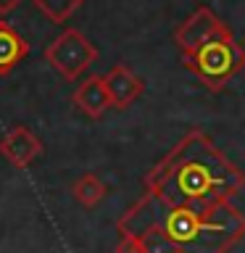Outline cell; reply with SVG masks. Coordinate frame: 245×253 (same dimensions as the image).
<instances>
[{
    "label": "cell",
    "instance_id": "cell-1",
    "mask_svg": "<svg viewBox=\"0 0 245 253\" xmlns=\"http://www.w3.org/2000/svg\"><path fill=\"white\" fill-rule=\"evenodd\" d=\"M243 187L240 166L203 129H190L116 221V253H232L245 240V211L232 203Z\"/></svg>",
    "mask_w": 245,
    "mask_h": 253
},
{
    "label": "cell",
    "instance_id": "cell-2",
    "mask_svg": "<svg viewBox=\"0 0 245 253\" xmlns=\"http://www.w3.org/2000/svg\"><path fill=\"white\" fill-rule=\"evenodd\" d=\"M182 63L208 92H221L229 79H235L245 69V47L229 32L213 37L193 53H185Z\"/></svg>",
    "mask_w": 245,
    "mask_h": 253
},
{
    "label": "cell",
    "instance_id": "cell-3",
    "mask_svg": "<svg viewBox=\"0 0 245 253\" xmlns=\"http://www.w3.org/2000/svg\"><path fill=\"white\" fill-rule=\"evenodd\" d=\"M45 61L50 63L53 71L66 79V82H77L87 69L98 61V47L90 42L79 29H63L50 45L45 47Z\"/></svg>",
    "mask_w": 245,
    "mask_h": 253
},
{
    "label": "cell",
    "instance_id": "cell-4",
    "mask_svg": "<svg viewBox=\"0 0 245 253\" xmlns=\"http://www.w3.org/2000/svg\"><path fill=\"white\" fill-rule=\"evenodd\" d=\"M229 32L232 29H229L208 5H201L174 29V42H177V47L182 50V55H185V53L198 50V47L205 45V42H211L213 37L229 35Z\"/></svg>",
    "mask_w": 245,
    "mask_h": 253
},
{
    "label": "cell",
    "instance_id": "cell-5",
    "mask_svg": "<svg viewBox=\"0 0 245 253\" xmlns=\"http://www.w3.org/2000/svg\"><path fill=\"white\" fill-rule=\"evenodd\" d=\"M40 153H42V140L24 124L11 126L0 137V156L16 169H27L35 158H40Z\"/></svg>",
    "mask_w": 245,
    "mask_h": 253
},
{
    "label": "cell",
    "instance_id": "cell-6",
    "mask_svg": "<svg viewBox=\"0 0 245 253\" xmlns=\"http://www.w3.org/2000/svg\"><path fill=\"white\" fill-rule=\"evenodd\" d=\"M103 77H106L111 106L119 108V111L129 108L132 103L145 92V82H142V77L134 74L126 63H116V66H111L108 74H103Z\"/></svg>",
    "mask_w": 245,
    "mask_h": 253
},
{
    "label": "cell",
    "instance_id": "cell-7",
    "mask_svg": "<svg viewBox=\"0 0 245 253\" xmlns=\"http://www.w3.org/2000/svg\"><path fill=\"white\" fill-rule=\"evenodd\" d=\"M71 103L82 111L87 119H100L111 106V95L106 87V77L100 74H90L77 84V90L71 92Z\"/></svg>",
    "mask_w": 245,
    "mask_h": 253
},
{
    "label": "cell",
    "instance_id": "cell-8",
    "mask_svg": "<svg viewBox=\"0 0 245 253\" xmlns=\"http://www.w3.org/2000/svg\"><path fill=\"white\" fill-rule=\"evenodd\" d=\"M29 55V42L8 21H0V77H8Z\"/></svg>",
    "mask_w": 245,
    "mask_h": 253
},
{
    "label": "cell",
    "instance_id": "cell-9",
    "mask_svg": "<svg viewBox=\"0 0 245 253\" xmlns=\"http://www.w3.org/2000/svg\"><path fill=\"white\" fill-rule=\"evenodd\" d=\"M71 195H74V201L79 206H84V209H95V206H100L103 198L108 195V187H106V182H103L98 174L87 171V174H82V177L74 182V185H71Z\"/></svg>",
    "mask_w": 245,
    "mask_h": 253
},
{
    "label": "cell",
    "instance_id": "cell-10",
    "mask_svg": "<svg viewBox=\"0 0 245 253\" xmlns=\"http://www.w3.org/2000/svg\"><path fill=\"white\" fill-rule=\"evenodd\" d=\"M32 5H35L47 21L63 24L84 5V0H32Z\"/></svg>",
    "mask_w": 245,
    "mask_h": 253
},
{
    "label": "cell",
    "instance_id": "cell-11",
    "mask_svg": "<svg viewBox=\"0 0 245 253\" xmlns=\"http://www.w3.org/2000/svg\"><path fill=\"white\" fill-rule=\"evenodd\" d=\"M19 5H21V0H0V16H5V13L16 11Z\"/></svg>",
    "mask_w": 245,
    "mask_h": 253
}]
</instances>
